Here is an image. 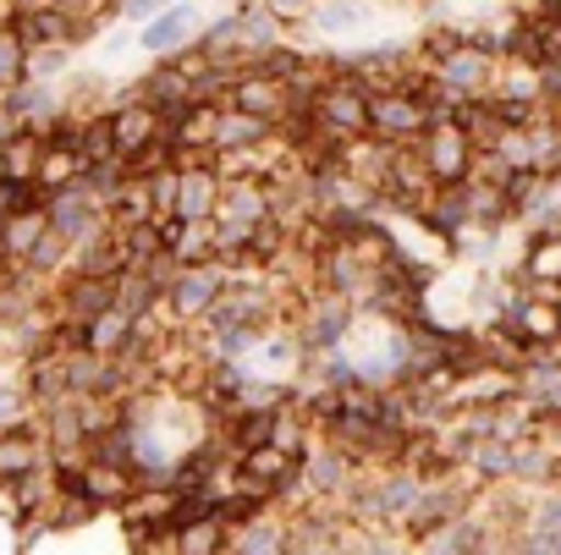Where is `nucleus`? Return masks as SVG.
<instances>
[{"instance_id": "nucleus-1", "label": "nucleus", "mask_w": 561, "mask_h": 555, "mask_svg": "<svg viewBox=\"0 0 561 555\" xmlns=\"http://www.w3.org/2000/svg\"><path fill=\"white\" fill-rule=\"evenodd\" d=\"M198 28V12L193 7H182V0H176V7L171 12H160V18H149V28L138 34V50H149V56H160V50H176L187 34Z\"/></svg>"}]
</instances>
